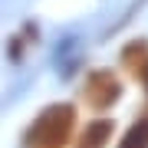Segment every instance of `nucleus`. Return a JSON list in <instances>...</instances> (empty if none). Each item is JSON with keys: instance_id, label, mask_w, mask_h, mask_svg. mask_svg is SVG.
Masks as SVG:
<instances>
[{"instance_id": "nucleus-3", "label": "nucleus", "mask_w": 148, "mask_h": 148, "mask_svg": "<svg viewBox=\"0 0 148 148\" xmlns=\"http://www.w3.org/2000/svg\"><path fill=\"white\" fill-rule=\"evenodd\" d=\"M112 132H115V122L112 119H92L89 125L79 132V138H76L73 148H106Z\"/></svg>"}, {"instance_id": "nucleus-2", "label": "nucleus", "mask_w": 148, "mask_h": 148, "mask_svg": "<svg viewBox=\"0 0 148 148\" xmlns=\"http://www.w3.org/2000/svg\"><path fill=\"white\" fill-rule=\"evenodd\" d=\"M119 95H122V82H119V76L112 69H92L86 76V82H82V99L95 112L112 109L119 102Z\"/></svg>"}, {"instance_id": "nucleus-4", "label": "nucleus", "mask_w": 148, "mask_h": 148, "mask_svg": "<svg viewBox=\"0 0 148 148\" xmlns=\"http://www.w3.org/2000/svg\"><path fill=\"white\" fill-rule=\"evenodd\" d=\"M122 66L128 69L132 76H145L148 73V43L145 40H132L125 49H122Z\"/></svg>"}, {"instance_id": "nucleus-1", "label": "nucleus", "mask_w": 148, "mask_h": 148, "mask_svg": "<svg viewBox=\"0 0 148 148\" xmlns=\"http://www.w3.org/2000/svg\"><path fill=\"white\" fill-rule=\"evenodd\" d=\"M73 128H76V106L69 102L46 106L23 132V148H66L73 138Z\"/></svg>"}, {"instance_id": "nucleus-5", "label": "nucleus", "mask_w": 148, "mask_h": 148, "mask_svg": "<svg viewBox=\"0 0 148 148\" xmlns=\"http://www.w3.org/2000/svg\"><path fill=\"white\" fill-rule=\"evenodd\" d=\"M119 148H148V115H142L138 122L128 125V132L122 135Z\"/></svg>"}, {"instance_id": "nucleus-6", "label": "nucleus", "mask_w": 148, "mask_h": 148, "mask_svg": "<svg viewBox=\"0 0 148 148\" xmlns=\"http://www.w3.org/2000/svg\"><path fill=\"white\" fill-rule=\"evenodd\" d=\"M142 82H145V95H148V73H145V76H142Z\"/></svg>"}]
</instances>
